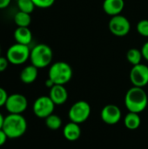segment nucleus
Masks as SVG:
<instances>
[{"label":"nucleus","instance_id":"4","mask_svg":"<svg viewBox=\"0 0 148 149\" xmlns=\"http://www.w3.org/2000/svg\"><path fill=\"white\" fill-rule=\"evenodd\" d=\"M52 50L49 45L45 44H38L31 50V63L38 69L50 65L52 61Z\"/></svg>","mask_w":148,"mask_h":149},{"label":"nucleus","instance_id":"29","mask_svg":"<svg viewBox=\"0 0 148 149\" xmlns=\"http://www.w3.org/2000/svg\"><path fill=\"white\" fill-rule=\"evenodd\" d=\"M54 85H55V84L53 83V81H52L51 79H50L49 78L46 79V81H45V86H46V87H48L49 89H51Z\"/></svg>","mask_w":148,"mask_h":149},{"label":"nucleus","instance_id":"26","mask_svg":"<svg viewBox=\"0 0 148 149\" xmlns=\"http://www.w3.org/2000/svg\"><path fill=\"white\" fill-rule=\"evenodd\" d=\"M140 50H141L143 58H145L147 61H148V41L142 45V48Z\"/></svg>","mask_w":148,"mask_h":149},{"label":"nucleus","instance_id":"31","mask_svg":"<svg viewBox=\"0 0 148 149\" xmlns=\"http://www.w3.org/2000/svg\"><path fill=\"white\" fill-rule=\"evenodd\" d=\"M0 56H1V47H0Z\"/></svg>","mask_w":148,"mask_h":149},{"label":"nucleus","instance_id":"24","mask_svg":"<svg viewBox=\"0 0 148 149\" xmlns=\"http://www.w3.org/2000/svg\"><path fill=\"white\" fill-rule=\"evenodd\" d=\"M8 97H9V95H8L6 90L3 89V87H0V107L5 106Z\"/></svg>","mask_w":148,"mask_h":149},{"label":"nucleus","instance_id":"14","mask_svg":"<svg viewBox=\"0 0 148 149\" xmlns=\"http://www.w3.org/2000/svg\"><path fill=\"white\" fill-rule=\"evenodd\" d=\"M63 134L65 138L69 141H77L81 135V129H80L79 124L72 122V121L67 123L64 127Z\"/></svg>","mask_w":148,"mask_h":149},{"label":"nucleus","instance_id":"15","mask_svg":"<svg viewBox=\"0 0 148 149\" xmlns=\"http://www.w3.org/2000/svg\"><path fill=\"white\" fill-rule=\"evenodd\" d=\"M16 43L29 45L32 41V33L28 27H17L14 31Z\"/></svg>","mask_w":148,"mask_h":149},{"label":"nucleus","instance_id":"25","mask_svg":"<svg viewBox=\"0 0 148 149\" xmlns=\"http://www.w3.org/2000/svg\"><path fill=\"white\" fill-rule=\"evenodd\" d=\"M9 64H10V62H9V60L7 59L6 57L0 56V72H4L7 69Z\"/></svg>","mask_w":148,"mask_h":149},{"label":"nucleus","instance_id":"30","mask_svg":"<svg viewBox=\"0 0 148 149\" xmlns=\"http://www.w3.org/2000/svg\"><path fill=\"white\" fill-rule=\"evenodd\" d=\"M3 121H4V117H3V115L0 113V129H2V128H3Z\"/></svg>","mask_w":148,"mask_h":149},{"label":"nucleus","instance_id":"1","mask_svg":"<svg viewBox=\"0 0 148 149\" xmlns=\"http://www.w3.org/2000/svg\"><path fill=\"white\" fill-rule=\"evenodd\" d=\"M125 105L129 112L140 113L147 107L148 97L142 87L133 86L125 96Z\"/></svg>","mask_w":148,"mask_h":149},{"label":"nucleus","instance_id":"6","mask_svg":"<svg viewBox=\"0 0 148 149\" xmlns=\"http://www.w3.org/2000/svg\"><path fill=\"white\" fill-rule=\"evenodd\" d=\"M91 106L85 100L75 102L68 112V117L71 121L81 124L88 120L91 115Z\"/></svg>","mask_w":148,"mask_h":149},{"label":"nucleus","instance_id":"20","mask_svg":"<svg viewBox=\"0 0 148 149\" xmlns=\"http://www.w3.org/2000/svg\"><path fill=\"white\" fill-rule=\"evenodd\" d=\"M45 125L46 127L52 131H56L59 129L62 126V120L57 114H51L47 118H45Z\"/></svg>","mask_w":148,"mask_h":149},{"label":"nucleus","instance_id":"2","mask_svg":"<svg viewBox=\"0 0 148 149\" xmlns=\"http://www.w3.org/2000/svg\"><path fill=\"white\" fill-rule=\"evenodd\" d=\"M2 129L6 134L8 139H18L27 130V120L22 114L9 113L4 117Z\"/></svg>","mask_w":148,"mask_h":149},{"label":"nucleus","instance_id":"12","mask_svg":"<svg viewBox=\"0 0 148 149\" xmlns=\"http://www.w3.org/2000/svg\"><path fill=\"white\" fill-rule=\"evenodd\" d=\"M49 97L57 106L63 105L68 99V92L63 85H54L49 93Z\"/></svg>","mask_w":148,"mask_h":149},{"label":"nucleus","instance_id":"11","mask_svg":"<svg viewBox=\"0 0 148 149\" xmlns=\"http://www.w3.org/2000/svg\"><path fill=\"white\" fill-rule=\"evenodd\" d=\"M121 110L116 105L109 104L105 106L100 113L101 120L107 125H115L121 119Z\"/></svg>","mask_w":148,"mask_h":149},{"label":"nucleus","instance_id":"28","mask_svg":"<svg viewBox=\"0 0 148 149\" xmlns=\"http://www.w3.org/2000/svg\"><path fill=\"white\" fill-rule=\"evenodd\" d=\"M10 2L11 0H0V10L6 9L10 5Z\"/></svg>","mask_w":148,"mask_h":149},{"label":"nucleus","instance_id":"16","mask_svg":"<svg viewBox=\"0 0 148 149\" xmlns=\"http://www.w3.org/2000/svg\"><path fill=\"white\" fill-rule=\"evenodd\" d=\"M38 75V68L33 65L25 66L20 72V80L26 85L33 83Z\"/></svg>","mask_w":148,"mask_h":149},{"label":"nucleus","instance_id":"27","mask_svg":"<svg viewBox=\"0 0 148 149\" xmlns=\"http://www.w3.org/2000/svg\"><path fill=\"white\" fill-rule=\"evenodd\" d=\"M8 137L6 135V134L4 133V131L3 129H0V147L3 146L7 141Z\"/></svg>","mask_w":148,"mask_h":149},{"label":"nucleus","instance_id":"10","mask_svg":"<svg viewBox=\"0 0 148 149\" xmlns=\"http://www.w3.org/2000/svg\"><path fill=\"white\" fill-rule=\"evenodd\" d=\"M129 78L133 86L143 88L148 84V66L141 63L133 65L130 71Z\"/></svg>","mask_w":148,"mask_h":149},{"label":"nucleus","instance_id":"13","mask_svg":"<svg viewBox=\"0 0 148 149\" xmlns=\"http://www.w3.org/2000/svg\"><path fill=\"white\" fill-rule=\"evenodd\" d=\"M124 7V0H104L103 2L104 11L111 17L120 15L122 12Z\"/></svg>","mask_w":148,"mask_h":149},{"label":"nucleus","instance_id":"8","mask_svg":"<svg viewBox=\"0 0 148 149\" xmlns=\"http://www.w3.org/2000/svg\"><path fill=\"white\" fill-rule=\"evenodd\" d=\"M55 106L49 96H40L34 101L32 110L38 118L45 119L53 113Z\"/></svg>","mask_w":148,"mask_h":149},{"label":"nucleus","instance_id":"17","mask_svg":"<svg viewBox=\"0 0 148 149\" xmlns=\"http://www.w3.org/2000/svg\"><path fill=\"white\" fill-rule=\"evenodd\" d=\"M141 124V119L139 113L129 112L125 119H124V125L129 130H136L140 127Z\"/></svg>","mask_w":148,"mask_h":149},{"label":"nucleus","instance_id":"18","mask_svg":"<svg viewBox=\"0 0 148 149\" xmlns=\"http://www.w3.org/2000/svg\"><path fill=\"white\" fill-rule=\"evenodd\" d=\"M14 22L17 27H28L31 22V14L18 10L14 16Z\"/></svg>","mask_w":148,"mask_h":149},{"label":"nucleus","instance_id":"9","mask_svg":"<svg viewBox=\"0 0 148 149\" xmlns=\"http://www.w3.org/2000/svg\"><path fill=\"white\" fill-rule=\"evenodd\" d=\"M4 107L9 113L22 114L28 107V100L21 93H12L9 95Z\"/></svg>","mask_w":148,"mask_h":149},{"label":"nucleus","instance_id":"23","mask_svg":"<svg viewBox=\"0 0 148 149\" xmlns=\"http://www.w3.org/2000/svg\"><path fill=\"white\" fill-rule=\"evenodd\" d=\"M35 6L40 9H47L53 5L55 0H32Z\"/></svg>","mask_w":148,"mask_h":149},{"label":"nucleus","instance_id":"3","mask_svg":"<svg viewBox=\"0 0 148 149\" xmlns=\"http://www.w3.org/2000/svg\"><path fill=\"white\" fill-rule=\"evenodd\" d=\"M48 78L51 79L55 85L65 86L72 78V68L66 62H55L49 69Z\"/></svg>","mask_w":148,"mask_h":149},{"label":"nucleus","instance_id":"5","mask_svg":"<svg viewBox=\"0 0 148 149\" xmlns=\"http://www.w3.org/2000/svg\"><path fill=\"white\" fill-rule=\"evenodd\" d=\"M31 49L29 45L16 43L10 45L6 52V58L11 65H20L30 59Z\"/></svg>","mask_w":148,"mask_h":149},{"label":"nucleus","instance_id":"21","mask_svg":"<svg viewBox=\"0 0 148 149\" xmlns=\"http://www.w3.org/2000/svg\"><path fill=\"white\" fill-rule=\"evenodd\" d=\"M17 4L20 11H24L29 14H31L36 7L32 0H17Z\"/></svg>","mask_w":148,"mask_h":149},{"label":"nucleus","instance_id":"7","mask_svg":"<svg viewBox=\"0 0 148 149\" xmlns=\"http://www.w3.org/2000/svg\"><path fill=\"white\" fill-rule=\"evenodd\" d=\"M108 28L113 35L116 37H125L131 30V24L125 16L120 14L111 17Z\"/></svg>","mask_w":148,"mask_h":149},{"label":"nucleus","instance_id":"19","mask_svg":"<svg viewBox=\"0 0 148 149\" xmlns=\"http://www.w3.org/2000/svg\"><path fill=\"white\" fill-rule=\"evenodd\" d=\"M142 58L143 56L141 53V50H139L138 48H131L126 52V59L133 65L140 64Z\"/></svg>","mask_w":148,"mask_h":149},{"label":"nucleus","instance_id":"22","mask_svg":"<svg viewBox=\"0 0 148 149\" xmlns=\"http://www.w3.org/2000/svg\"><path fill=\"white\" fill-rule=\"evenodd\" d=\"M136 29L140 35L145 38H148V19H142L139 21Z\"/></svg>","mask_w":148,"mask_h":149}]
</instances>
